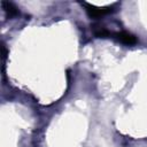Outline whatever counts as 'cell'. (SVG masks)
<instances>
[{
	"mask_svg": "<svg viewBox=\"0 0 147 147\" xmlns=\"http://www.w3.org/2000/svg\"><path fill=\"white\" fill-rule=\"evenodd\" d=\"M2 7L7 14L8 17H14L18 14V10L17 8L11 3V2H8V1H2Z\"/></svg>",
	"mask_w": 147,
	"mask_h": 147,
	"instance_id": "3",
	"label": "cell"
},
{
	"mask_svg": "<svg viewBox=\"0 0 147 147\" xmlns=\"http://www.w3.org/2000/svg\"><path fill=\"white\" fill-rule=\"evenodd\" d=\"M82 5L85 7V10H86L87 15L91 18H99V17H101L103 15H107V14L113 11L111 7H96V6L86 3V2H83Z\"/></svg>",
	"mask_w": 147,
	"mask_h": 147,
	"instance_id": "1",
	"label": "cell"
},
{
	"mask_svg": "<svg viewBox=\"0 0 147 147\" xmlns=\"http://www.w3.org/2000/svg\"><path fill=\"white\" fill-rule=\"evenodd\" d=\"M93 31H94V34L99 38H107L110 36V32L105 26H101V25H94Z\"/></svg>",
	"mask_w": 147,
	"mask_h": 147,
	"instance_id": "4",
	"label": "cell"
},
{
	"mask_svg": "<svg viewBox=\"0 0 147 147\" xmlns=\"http://www.w3.org/2000/svg\"><path fill=\"white\" fill-rule=\"evenodd\" d=\"M115 38L121 41L122 44H125V45H134L137 42V38L136 36H133L132 33L130 32H125V31H122V32H117L114 34Z\"/></svg>",
	"mask_w": 147,
	"mask_h": 147,
	"instance_id": "2",
	"label": "cell"
}]
</instances>
